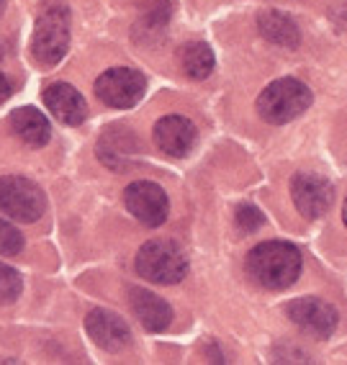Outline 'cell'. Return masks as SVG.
Instances as JSON below:
<instances>
[{"label":"cell","instance_id":"1","mask_svg":"<svg viewBox=\"0 0 347 365\" xmlns=\"http://www.w3.org/2000/svg\"><path fill=\"white\" fill-rule=\"evenodd\" d=\"M247 273L260 288L283 291L301 275V252L291 242H260L247 255Z\"/></svg>","mask_w":347,"mask_h":365},{"label":"cell","instance_id":"2","mask_svg":"<svg viewBox=\"0 0 347 365\" xmlns=\"http://www.w3.org/2000/svg\"><path fill=\"white\" fill-rule=\"evenodd\" d=\"M70 46V11L65 0H44L36 16L31 39V57L36 65L54 67Z\"/></svg>","mask_w":347,"mask_h":365},{"label":"cell","instance_id":"3","mask_svg":"<svg viewBox=\"0 0 347 365\" xmlns=\"http://www.w3.org/2000/svg\"><path fill=\"white\" fill-rule=\"evenodd\" d=\"M311 106V91L301 80L281 78L270 83L257 98V111L268 124H289Z\"/></svg>","mask_w":347,"mask_h":365},{"label":"cell","instance_id":"4","mask_svg":"<svg viewBox=\"0 0 347 365\" xmlns=\"http://www.w3.org/2000/svg\"><path fill=\"white\" fill-rule=\"evenodd\" d=\"M137 270L142 278L160 286H172L188 273V257L170 240H152L137 252Z\"/></svg>","mask_w":347,"mask_h":365},{"label":"cell","instance_id":"5","mask_svg":"<svg viewBox=\"0 0 347 365\" xmlns=\"http://www.w3.org/2000/svg\"><path fill=\"white\" fill-rule=\"evenodd\" d=\"M46 209V198L36 182L21 175H0V211L16 222L31 224Z\"/></svg>","mask_w":347,"mask_h":365},{"label":"cell","instance_id":"6","mask_svg":"<svg viewBox=\"0 0 347 365\" xmlns=\"http://www.w3.org/2000/svg\"><path fill=\"white\" fill-rule=\"evenodd\" d=\"M145 78L131 67H111L95 80V96L111 108H131L145 96Z\"/></svg>","mask_w":347,"mask_h":365},{"label":"cell","instance_id":"7","mask_svg":"<svg viewBox=\"0 0 347 365\" xmlns=\"http://www.w3.org/2000/svg\"><path fill=\"white\" fill-rule=\"evenodd\" d=\"M286 314L289 319L294 322L301 332H306L309 337L314 339H327L329 334L337 329V309L332 304L321 299H314V296H306V299H294L286 307Z\"/></svg>","mask_w":347,"mask_h":365},{"label":"cell","instance_id":"8","mask_svg":"<svg viewBox=\"0 0 347 365\" xmlns=\"http://www.w3.org/2000/svg\"><path fill=\"white\" fill-rule=\"evenodd\" d=\"M124 203L131 211V216H137L145 227H160L167 219L170 211V201L165 196V190L157 182L150 180H137L126 185L124 190Z\"/></svg>","mask_w":347,"mask_h":365},{"label":"cell","instance_id":"9","mask_svg":"<svg viewBox=\"0 0 347 365\" xmlns=\"http://www.w3.org/2000/svg\"><path fill=\"white\" fill-rule=\"evenodd\" d=\"M291 196H294L299 214L306 219H319L332 209L334 188L332 182L314 175V173H299L291 182Z\"/></svg>","mask_w":347,"mask_h":365},{"label":"cell","instance_id":"10","mask_svg":"<svg viewBox=\"0 0 347 365\" xmlns=\"http://www.w3.org/2000/svg\"><path fill=\"white\" fill-rule=\"evenodd\" d=\"M86 329L100 350L121 352L124 347H129V342H131L129 324H126L118 314L108 312V309H93V312H88Z\"/></svg>","mask_w":347,"mask_h":365},{"label":"cell","instance_id":"11","mask_svg":"<svg viewBox=\"0 0 347 365\" xmlns=\"http://www.w3.org/2000/svg\"><path fill=\"white\" fill-rule=\"evenodd\" d=\"M44 106L57 121L67 126H80L88 116V106L70 83H54L44 91Z\"/></svg>","mask_w":347,"mask_h":365},{"label":"cell","instance_id":"12","mask_svg":"<svg viewBox=\"0 0 347 365\" xmlns=\"http://www.w3.org/2000/svg\"><path fill=\"white\" fill-rule=\"evenodd\" d=\"M155 142L170 157H185L196 147V126L183 116H165L155 124Z\"/></svg>","mask_w":347,"mask_h":365},{"label":"cell","instance_id":"13","mask_svg":"<svg viewBox=\"0 0 347 365\" xmlns=\"http://www.w3.org/2000/svg\"><path fill=\"white\" fill-rule=\"evenodd\" d=\"M131 312L137 314V319L145 324L150 332H165L172 322V309L165 299L152 294L147 288H131L129 291Z\"/></svg>","mask_w":347,"mask_h":365},{"label":"cell","instance_id":"14","mask_svg":"<svg viewBox=\"0 0 347 365\" xmlns=\"http://www.w3.org/2000/svg\"><path fill=\"white\" fill-rule=\"evenodd\" d=\"M139 155V142L126 126H111L98 142V157L111 168H126Z\"/></svg>","mask_w":347,"mask_h":365},{"label":"cell","instance_id":"15","mask_svg":"<svg viewBox=\"0 0 347 365\" xmlns=\"http://www.w3.org/2000/svg\"><path fill=\"white\" fill-rule=\"evenodd\" d=\"M11 126L29 147H44L49 142V134H52V126H49L46 116L31 108V106H24V108L11 113Z\"/></svg>","mask_w":347,"mask_h":365},{"label":"cell","instance_id":"16","mask_svg":"<svg viewBox=\"0 0 347 365\" xmlns=\"http://www.w3.org/2000/svg\"><path fill=\"white\" fill-rule=\"evenodd\" d=\"M257 26H260V34L268 41L278 46H286V49H294L301 41V31L296 26L289 16L278 14V11H262L257 16Z\"/></svg>","mask_w":347,"mask_h":365},{"label":"cell","instance_id":"17","mask_svg":"<svg viewBox=\"0 0 347 365\" xmlns=\"http://www.w3.org/2000/svg\"><path fill=\"white\" fill-rule=\"evenodd\" d=\"M180 65H183V72L190 80H206L214 72L217 59H214V52L203 41H190L180 52Z\"/></svg>","mask_w":347,"mask_h":365},{"label":"cell","instance_id":"18","mask_svg":"<svg viewBox=\"0 0 347 365\" xmlns=\"http://www.w3.org/2000/svg\"><path fill=\"white\" fill-rule=\"evenodd\" d=\"M139 14H142V21L152 31H160L170 21L172 3L170 0H139Z\"/></svg>","mask_w":347,"mask_h":365},{"label":"cell","instance_id":"19","mask_svg":"<svg viewBox=\"0 0 347 365\" xmlns=\"http://www.w3.org/2000/svg\"><path fill=\"white\" fill-rule=\"evenodd\" d=\"M21 294V275L11 265L0 262V304H11Z\"/></svg>","mask_w":347,"mask_h":365},{"label":"cell","instance_id":"20","mask_svg":"<svg viewBox=\"0 0 347 365\" xmlns=\"http://www.w3.org/2000/svg\"><path fill=\"white\" fill-rule=\"evenodd\" d=\"M24 250V235L14 224L0 219V255H19Z\"/></svg>","mask_w":347,"mask_h":365},{"label":"cell","instance_id":"21","mask_svg":"<svg viewBox=\"0 0 347 365\" xmlns=\"http://www.w3.org/2000/svg\"><path fill=\"white\" fill-rule=\"evenodd\" d=\"M237 227L242 229V232H257V229L265 224V216H262L260 209H255L252 203H244L237 209Z\"/></svg>","mask_w":347,"mask_h":365},{"label":"cell","instance_id":"22","mask_svg":"<svg viewBox=\"0 0 347 365\" xmlns=\"http://www.w3.org/2000/svg\"><path fill=\"white\" fill-rule=\"evenodd\" d=\"M11 93H14V85H11V80L0 72V103H6V101L11 98Z\"/></svg>","mask_w":347,"mask_h":365},{"label":"cell","instance_id":"23","mask_svg":"<svg viewBox=\"0 0 347 365\" xmlns=\"http://www.w3.org/2000/svg\"><path fill=\"white\" fill-rule=\"evenodd\" d=\"M6 3H8V0H0V16H3V8H6Z\"/></svg>","mask_w":347,"mask_h":365}]
</instances>
